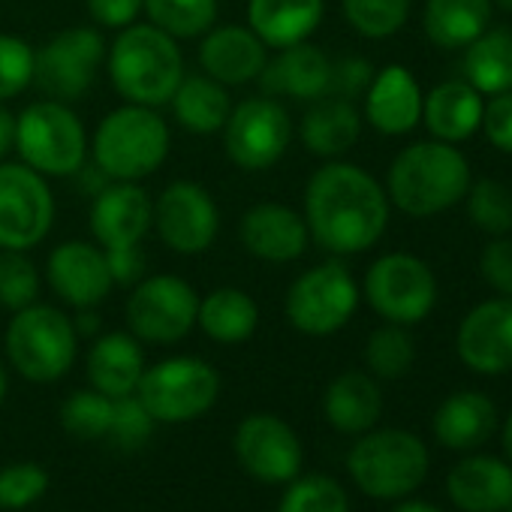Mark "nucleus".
I'll list each match as a JSON object with an SVG mask.
<instances>
[{"instance_id":"1","label":"nucleus","mask_w":512,"mask_h":512,"mask_svg":"<svg viewBox=\"0 0 512 512\" xmlns=\"http://www.w3.org/2000/svg\"><path fill=\"white\" fill-rule=\"evenodd\" d=\"M308 235L329 253H362L380 241L389 223V196L374 175L353 163L317 169L305 190Z\"/></svg>"},{"instance_id":"2","label":"nucleus","mask_w":512,"mask_h":512,"mask_svg":"<svg viewBox=\"0 0 512 512\" xmlns=\"http://www.w3.org/2000/svg\"><path fill=\"white\" fill-rule=\"evenodd\" d=\"M470 190V163L449 142H416L389 166V199L410 217L458 205Z\"/></svg>"},{"instance_id":"3","label":"nucleus","mask_w":512,"mask_h":512,"mask_svg":"<svg viewBox=\"0 0 512 512\" xmlns=\"http://www.w3.org/2000/svg\"><path fill=\"white\" fill-rule=\"evenodd\" d=\"M109 76L124 100L148 109L166 106L184 79L175 37L154 25H127L109 52Z\"/></svg>"},{"instance_id":"4","label":"nucleus","mask_w":512,"mask_h":512,"mask_svg":"<svg viewBox=\"0 0 512 512\" xmlns=\"http://www.w3.org/2000/svg\"><path fill=\"white\" fill-rule=\"evenodd\" d=\"M169 127L148 106H121L103 118L94 136V160L115 181H139L163 166Z\"/></svg>"},{"instance_id":"5","label":"nucleus","mask_w":512,"mask_h":512,"mask_svg":"<svg viewBox=\"0 0 512 512\" xmlns=\"http://www.w3.org/2000/svg\"><path fill=\"white\" fill-rule=\"evenodd\" d=\"M347 470L353 482L371 497H404L425 482L428 449L410 431H371L350 449Z\"/></svg>"},{"instance_id":"6","label":"nucleus","mask_w":512,"mask_h":512,"mask_svg":"<svg viewBox=\"0 0 512 512\" xmlns=\"http://www.w3.org/2000/svg\"><path fill=\"white\" fill-rule=\"evenodd\" d=\"M16 148L40 175L67 178L85 163V127L67 103L40 100L16 118Z\"/></svg>"},{"instance_id":"7","label":"nucleus","mask_w":512,"mask_h":512,"mask_svg":"<svg viewBox=\"0 0 512 512\" xmlns=\"http://www.w3.org/2000/svg\"><path fill=\"white\" fill-rule=\"evenodd\" d=\"M7 353L22 377L52 383L64 377L76 359V326L58 308L28 305L16 311L7 329Z\"/></svg>"},{"instance_id":"8","label":"nucleus","mask_w":512,"mask_h":512,"mask_svg":"<svg viewBox=\"0 0 512 512\" xmlns=\"http://www.w3.org/2000/svg\"><path fill=\"white\" fill-rule=\"evenodd\" d=\"M220 395L217 371L190 356L166 359L154 368H145L136 398L154 416V422H190L214 407Z\"/></svg>"},{"instance_id":"9","label":"nucleus","mask_w":512,"mask_h":512,"mask_svg":"<svg viewBox=\"0 0 512 512\" xmlns=\"http://www.w3.org/2000/svg\"><path fill=\"white\" fill-rule=\"evenodd\" d=\"M368 305L395 326L425 320L437 302V278L413 253H386L365 275Z\"/></svg>"},{"instance_id":"10","label":"nucleus","mask_w":512,"mask_h":512,"mask_svg":"<svg viewBox=\"0 0 512 512\" xmlns=\"http://www.w3.org/2000/svg\"><path fill=\"white\" fill-rule=\"evenodd\" d=\"M55 220L46 178L28 163H0V250L37 247Z\"/></svg>"},{"instance_id":"11","label":"nucleus","mask_w":512,"mask_h":512,"mask_svg":"<svg viewBox=\"0 0 512 512\" xmlns=\"http://www.w3.org/2000/svg\"><path fill=\"white\" fill-rule=\"evenodd\" d=\"M359 305V287L347 266L323 263L305 272L287 293V320L314 338L344 329Z\"/></svg>"},{"instance_id":"12","label":"nucleus","mask_w":512,"mask_h":512,"mask_svg":"<svg viewBox=\"0 0 512 512\" xmlns=\"http://www.w3.org/2000/svg\"><path fill=\"white\" fill-rule=\"evenodd\" d=\"M293 139L290 112L272 97H250L238 103L223 124V145L235 166L260 172L275 166Z\"/></svg>"},{"instance_id":"13","label":"nucleus","mask_w":512,"mask_h":512,"mask_svg":"<svg viewBox=\"0 0 512 512\" xmlns=\"http://www.w3.org/2000/svg\"><path fill=\"white\" fill-rule=\"evenodd\" d=\"M199 299L193 287L175 275H154L139 281L127 299V323L139 341L175 344L196 326Z\"/></svg>"},{"instance_id":"14","label":"nucleus","mask_w":512,"mask_h":512,"mask_svg":"<svg viewBox=\"0 0 512 512\" xmlns=\"http://www.w3.org/2000/svg\"><path fill=\"white\" fill-rule=\"evenodd\" d=\"M106 46L94 28H70L34 55V82L58 103L79 100L91 91Z\"/></svg>"},{"instance_id":"15","label":"nucleus","mask_w":512,"mask_h":512,"mask_svg":"<svg viewBox=\"0 0 512 512\" xmlns=\"http://www.w3.org/2000/svg\"><path fill=\"white\" fill-rule=\"evenodd\" d=\"M235 458L260 482L281 485L293 482L302 470V443L299 434L272 413H253L235 428Z\"/></svg>"},{"instance_id":"16","label":"nucleus","mask_w":512,"mask_h":512,"mask_svg":"<svg viewBox=\"0 0 512 512\" xmlns=\"http://www.w3.org/2000/svg\"><path fill=\"white\" fill-rule=\"evenodd\" d=\"M154 223L163 244L175 253H202L217 238L220 214L205 187L193 181H172L157 199Z\"/></svg>"},{"instance_id":"17","label":"nucleus","mask_w":512,"mask_h":512,"mask_svg":"<svg viewBox=\"0 0 512 512\" xmlns=\"http://www.w3.org/2000/svg\"><path fill=\"white\" fill-rule=\"evenodd\" d=\"M458 356L476 374L512 371V299L482 302L461 320Z\"/></svg>"},{"instance_id":"18","label":"nucleus","mask_w":512,"mask_h":512,"mask_svg":"<svg viewBox=\"0 0 512 512\" xmlns=\"http://www.w3.org/2000/svg\"><path fill=\"white\" fill-rule=\"evenodd\" d=\"M49 284L73 308H94L112 293L106 253L88 241H64L49 256Z\"/></svg>"},{"instance_id":"19","label":"nucleus","mask_w":512,"mask_h":512,"mask_svg":"<svg viewBox=\"0 0 512 512\" xmlns=\"http://www.w3.org/2000/svg\"><path fill=\"white\" fill-rule=\"evenodd\" d=\"M154 220V205L136 181H115L91 205V232L106 250L136 247Z\"/></svg>"},{"instance_id":"20","label":"nucleus","mask_w":512,"mask_h":512,"mask_svg":"<svg viewBox=\"0 0 512 512\" xmlns=\"http://www.w3.org/2000/svg\"><path fill=\"white\" fill-rule=\"evenodd\" d=\"M241 244L269 263H290L305 253L308 223L287 205L263 202L241 217Z\"/></svg>"},{"instance_id":"21","label":"nucleus","mask_w":512,"mask_h":512,"mask_svg":"<svg viewBox=\"0 0 512 512\" xmlns=\"http://www.w3.org/2000/svg\"><path fill=\"white\" fill-rule=\"evenodd\" d=\"M266 43L247 28L226 25L211 28L199 49V64L205 76H211L220 85H244L260 79V73L269 64Z\"/></svg>"},{"instance_id":"22","label":"nucleus","mask_w":512,"mask_h":512,"mask_svg":"<svg viewBox=\"0 0 512 512\" xmlns=\"http://www.w3.org/2000/svg\"><path fill=\"white\" fill-rule=\"evenodd\" d=\"M368 124L386 136H404L422 121V91L410 70L392 64L380 70L365 97Z\"/></svg>"},{"instance_id":"23","label":"nucleus","mask_w":512,"mask_h":512,"mask_svg":"<svg viewBox=\"0 0 512 512\" xmlns=\"http://www.w3.org/2000/svg\"><path fill=\"white\" fill-rule=\"evenodd\" d=\"M329 79H332V61L323 55V49L308 43L281 49V55L269 61L266 70L260 73V85L266 94L293 97L302 103L329 97Z\"/></svg>"},{"instance_id":"24","label":"nucleus","mask_w":512,"mask_h":512,"mask_svg":"<svg viewBox=\"0 0 512 512\" xmlns=\"http://www.w3.org/2000/svg\"><path fill=\"white\" fill-rule=\"evenodd\" d=\"M446 488L464 512H503L512 500V467L488 455H473L452 467Z\"/></svg>"},{"instance_id":"25","label":"nucleus","mask_w":512,"mask_h":512,"mask_svg":"<svg viewBox=\"0 0 512 512\" xmlns=\"http://www.w3.org/2000/svg\"><path fill=\"white\" fill-rule=\"evenodd\" d=\"M247 19L250 31L266 46L290 49L317 31L323 19V0H250Z\"/></svg>"},{"instance_id":"26","label":"nucleus","mask_w":512,"mask_h":512,"mask_svg":"<svg viewBox=\"0 0 512 512\" xmlns=\"http://www.w3.org/2000/svg\"><path fill=\"white\" fill-rule=\"evenodd\" d=\"M145 374V356L136 335L109 332L88 353V380L109 398L133 395Z\"/></svg>"},{"instance_id":"27","label":"nucleus","mask_w":512,"mask_h":512,"mask_svg":"<svg viewBox=\"0 0 512 512\" xmlns=\"http://www.w3.org/2000/svg\"><path fill=\"white\" fill-rule=\"evenodd\" d=\"M482 94L470 82H443L422 100V118L440 142H464L482 124Z\"/></svg>"},{"instance_id":"28","label":"nucleus","mask_w":512,"mask_h":512,"mask_svg":"<svg viewBox=\"0 0 512 512\" xmlns=\"http://www.w3.org/2000/svg\"><path fill=\"white\" fill-rule=\"evenodd\" d=\"M323 410L335 431L365 434L377 425L383 413V395H380V386L368 374L347 371L338 380H332V386L326 389Z\"/></svg>"},{"instance_id":"29","label":"nucleus","mask_w":512,"mask_h":512,"mask_svg":"<svg viewBox=\"0 0 512 512\" xmlns=\"http://www.w3.org/2000/svg\"><path fill=\"white\" fill-rule=\"evenodd\" d=\"M362 133V118L353 100L344 97H320L308 109L302 121V142L317 157H341L347 154Z\"/></svg>"},{"instance_id":"30","label":"nucleus","mask_w":512,"mask_h":512,"mask_svg":"<svg viewBox=\"0 0 512 512\" xmlns=\"http://www.w3.org/2000/svg\"><path fill=\"white\" fill-rule=\"evenodd\" d=\"M497 410L482 392H455L434 413V434L449 449H473L491 437Z\"/></svg>"},{"instance_id":"31","label":"nucleus","mask_w":512,"mask_h":512,"mask_svg":"<svg viewBox=\"0 0 512 512\" xmlns=\"http://www.w3.org/2000/svg\"><path fill=\"white\" fill-rule=\"evenodd\" d=\"M491 0H428L425 34L440 49H467L491 22Z\"/></svg>"},{"instance_id":"32","label":"nucleus","mask_w":512,"mask_h":512,"mask_svg":"<svg viewBox=\"0 0 512 512\" xmlns=\"http://www.w3.org/2000/svg\"><path fill=\"white\" fill-rule=\"evenodd\" d=\"M169 103L175 109L178 124L196 136L223 130V124L232 112L226 88L220 82H214L211 76H184Z\"/></svg>"},{"instance_id":"33","label":"nucleus","mask_w":512,"mask_h":512,"mask_svg":"<svg viewBox=\"0 0 512 512\" xmlns=\"http://www.w3.org/2000/svg\"><path fill=\"white\" fill-rule=\"evenodd\" d=\"M196 320L211 341L244 344L256 332L260 311H256V302L247 293H241L235 287H223V290H214L211 296H205L199 302Z\"/></svg>"},{"instance_id":"34","label":"nucleus","mask_w":512,"mask_h":512,"mask_svg":"<svg viewBox=\"0 0 512 512\" xmlns=\"http://www.w3.org/2000/svg\"><path fill=\"white\" fill-rule=\"evenodd\" d=\"M464 76L479 94L512 91V31H482L464 52Z\"/></svg>"},{"instance_id":"35","label":"nucleus","mask_w":512,"mask_h":512,"mask_svg":"<svg viewBox=\"0 0 512 512\" xmlns=\"http://www.w3.org/2000/svg\"><path fill=\"white\" fill-rule=\"evenodd\" d=\"M151 25L175 40L202 37L217 22V0H142Z\"/></svg>"},{"instance_id":"36","label":"nucleus","mask_w":512,"mask_h":512,"mask_svg":"<svg viewBox=\"0 0 512 512\" xmlns=\"http://www.w3.org/2000/svg\"><path fill=\"white\" fill-rule=\"evenodd\" d=\"M467 217L488 235L512 232V190L494 178H479L467 190Z\"/></svg>"},{"instance_id":"37","label":"nucleus","mask_w":512,"mask_h":512,"mask_svg":"<svg viewBox=\"0 0 512 512\" xmlns=\"http://www.w3.org/2000/svg\"><path fill=\"white\" fill-rule=\"evenodd\" d=\"M112 410L115 398L91 389V392H73L67 404L61 407V425L67 434L79 440H100L109 437L112 428Z\"/></svg>"},{"instance_id":"38","label":"nucleus","mask_w":512,"mask_h":512,"mask_svg":"<svg viewBox=\"0 0 512 512\" xmlns=\"http://www.w3.org/2000/svg\"><path fill=\"white\" fill-rule=\"evenodd\" d=\"M416 359V347H413V338L404 332V326H383L377 329L371 338H368V347H365V362L368 368L383 377V380H398L410 371Z\"/></svg>"},{"instance_id":"39","label":"nucleus","mask_w":512,"mask_h":512,"mask_svg":"<svg viewBox=\"0 0 512 512\" xmlns=\"http://www.w3.org/2000/svg\"><path fill=\"white\" fill-rule=\"evenodd\" d=\"M347 22L368 40L398 34L410 16V0H341Z\"/></svg>"},{"instance_id":"40","label":"nucleus","mask_w":512,"mask_h":512,"mask_svg":"<svg viewBox=\"0 0 512 512\" xmlns=\"http://www.w3.org/2000/svg\"><path fill=\"white\" fill-rule=\"evenodd\" d=\"M278 512H350V500L332 476H296Z\"/></svg>"},{"instance_id":"41","label":"nucleus","mask_w":512,"mask_h":512,"mask_svg":"<svg viewBox=\"0 0 512 512\" xmlns=\"http://www.w3.org/2000/svg\"><path fill=\"white\" fill-rule=\"evenodd\" d=\"M40 296V278L22 250H0V305L22 311Z\"/></svg>"},{"instance_id":"42","label":"nucleus","mask_w":512,"mask_h":512,"mask_svg":"<svg viewBox=\"0 0 512 512\" xmlns=\"http://www.w3.org/2000/svg\"><path fill=\"white\" fill-rule=\"evenodd\" d=\"M49 491V473L37 461L0 467V509H28Z\"/></svg>"},{"instance_id":"43","label":"nucleus","mask_w":512,"mask_h":512,"mask_svg":"<svg viewBox=\"0 0 512 512\" xmlns=\"http://www.w3.org/2000/svg\"><path fill=\"white\" fill-rule=\"evenodd\" d=\"M34 55L25 40L0 34V103L19 97L34 82Z\"/></svg>"},{"instance_id":"44","label":"nucleus","mask_w":512,"mask_h":512,"mask_svg":"<svg viewBox=\"0 0 512 512\" xmlns=\"http://www.w3.org/2000/svg\"><path fill=\"white\" fill-rule=\"evenodd\" d=\"M154 434V416L142 407V401L136 395H124V398H115V410H112V428H109V437L127 449V452H136L142 449Z\"/></svg>"},{"instance_id":"45","label":"nucleus","mask_w":512,"mask_h":512,"mask_svg":"<svg viewBox=\"0 0 512 512\" xmlns=\"http://www.w3.org/2000/svg\"><path fill=\"white\" fill-rule=\"evenodd\" d=\"M479 130L485 133V139L497 151L512 154V91L494 94L482 106V124H479Z\"/></svg>"},{"instance_id":"46","label":"nucleus","mask_w":512,"mask_h":512,"mask_svg":"<svg viewBox=\"0 0 512 512\" xmlns=\"http://www.w3.org/2000/svg\"><path fill=\"white\" fill-rule=\"evenodd\" d=\"M479 269H482V278L497 293L512 299V238L509 235H494V241L482 250Z\"/></svg>"},{"instance_id":"47","label":"nucleus","mask_w":512,"mask_h":512,"mask_svg":"<svg viewBox=\"0 0 512 512\" xmlns=\"http://www.w3.org/2000/svg\"><path fill=\"white\" fill-rule=\"evenodd\" d=\"M371 79H374V70H371L368 61H362V58H344V61L332 64L329 94H332V97L353 100V97H359L362 91H368Z\"/></svg>"},{"instance_id":"48","label":"nucleus","mask_w":512,"mask_h":512,"mask_svg":"<svg viewBox=\"0 0 512 512\" xmlns=\"http://www.w3.org/2000/svg\"><path fill=\"white\" fill-rule=\"evenodd\" d=\"M88 13L103 28H127L142 13V0H88Z\"/></svg>"},{"instance_id":"49","label":"nucleus","mask_w":512,"mask_h":512,"mask_svg":"<svg viewBox=\"0 0 512 512\" xmlns=\"http://www.w3.org/2000/svg\"><path fill=\"white\" fill-rule=\"evenodd\" d=\"M106 263H109V272H112V281L115 284H133L142 278V253H139V244L136 247H118V250H106Z\"/></svg>"},{"instance_id":"50","label":"nucleus","mask_w":512,"mask_h":512,"mask_svg":"<svg viewBox=\"0 0 512 512\" xmlns=\"http://www.w3.org/2000/svg\"><path fill=\"white\" fill-rule=\"evenodd\" d=\"M16 148V118L0 106V160Z\"/></svg>"},{"instance_id":"51","label":"nucleus","mask_w":512,"mask_h":512,"mask_svg":"<svg viewBox=\"0 0 512 512\" xmlns=\"http://www.w3.org/2000/svg\"><path fill=\"white\" fill-rule=\"evenodd\" d=\"M395 512H443V509H437L431 503H422V500H410V503H401Z\"/></svg>"},{"instance_id":"52","label":"nucleus","mask_w":512,"mask_h":512,"mask_svg":"<svg viewBox=\"0 0 512 512\" xmlns=\"http://www.w3.org/2000/svg\"><path fill=\"white\" fill-rule=\"evenodd\" d=\"M503 446H506V455H509V461H512V410H509L506 425H503Z\"/></svg>"},{"instance_id":"53","label":"nucleus","mask_w":512,"mask_h":512,"mask_svg":"<svg viewBox=\"0 0 512 512\" xmlns=\"http://www.w3.org/2000/svg\"><path fill=\"white\" fill-rule=\"evenodd\" d=\"M7 389H10V380H7L4 362H0V404H4V398H7Z\"/></svg>"},{"instance_id":"54","label":"nucleus","mask_w":512,"mask_h":512,"mask_svg":"<svg viewBox=\"0 0 512 512\" xmlns=\"http://www.w3.org/2000/svg\"><path fill=\"white\" fill-rule=\"evenodd\" d=\"M497 7L506 10V13H512V0H497Z\"/></svg>"},{"instance_id":"55","label":"nucleus","mask_w":512,"mask_h":512,"mask_svg":"<svg viewBox=\"0 0 512 512\" xmlns=\"http://www.w3.org/2000/svg\"><path fill=\"white\" fill-rule=\"evenodd\" d=\"M506 512H512V500H509V506H506Z\"/></svg>"}]
</instances>
